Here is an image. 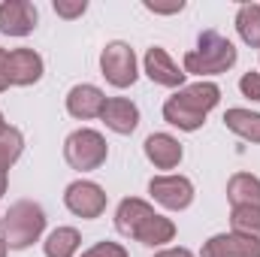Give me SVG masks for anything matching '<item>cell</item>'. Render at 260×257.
<instances>
[{"mask_svg":"<svg viewBox=\"0 0 260 257\" xmlns=\"http://www.w3.org/2000/svg\"><path fill=\"white\" fill-rule=\"evenodd\" d=\"M203 257H260V239L242 233H218L203 245Z\"/></svg>","mask_w":260,"mask_h":257,"instance_id":"cell-10","label":"cell"},{"mask_svg":"<svg viewBox=\"0 0 260 257\" xmlns=\"http://www.w3.org/2000/svg\"><path fill=\"white\" fill-rule=\"evenodd\" d=\"M236 46L221 37L218 30H203L200 40H197V49L185 55V76H218V73H227L230 67L236 64Z\"/></svg>","mask_w":260,"mask_h":257,"instance_id":"cell-4","label":"cell"},{"mask_svg":"<svg viewBox=\"0 0 260 257\" xmlns=\"http://www.w3.org/2000/svg\"><path fill=\"white\" fill-rule=\"evenodd\" d=\"M6 58H9V52H6V49H0V91H6V88H9V76H6Z\"/></svg>","mask_w":260,"mask_h":257,"instance_id":"cell-26","label":"cell"},{"mask_svg":"<svg viewBox=\"0 0 260 257\" xmlns=\"http://www.w3.org/2000/svg\"><path fill=\"white\" fill-rule=\"evenodd\" d=\"M145 9H151V12H160V15H170V12H182L185 9V3L179 0V3H173V6H157V3H145Z\"/></svg>","mask_w":260,"mask_h":257,"instance_id":"cell-25","label":"cell"},{"mask_svg":"<svg viewBox=\"0 0 260 257\" xmlns=\"http://www.w3.org/2000/svg\"><path fill=\"white\" fill-rule=\"evenodd\" d=\"M3 130H6V121H3V112H0V133H3Z\"/></svg>","mask_w":260,"mask_h":257,"instance_id":"cell-29","label":"cell"},{"mask_svg":"<svg viewBox=\"0 0 260 257\" xmlns=\"http://www.w3.org/2000/svg\"><path fill=\"white\" fill-rule=\"evenodd\" d=\"M148 194L164 209H173V212H182L194 203V185L185 176H157L148 182Z\"/></svg>","mask_w":260,"mask_h":257,"instance_id":"cell-8","label":"cell"},{"mask_svg":"<svg viewBox=\"0 0 260 257\" xmlns=\"http://www.w3.org/2000/svg\"><path fill=\"white\" fill-rule=\"evenodd\" d=\"M46 230V212L34 203V200H18L9 206V212L0 218V239L6 242V248L24 251L30 248Z\"/></svg>","mask_w":260,"mask_h":257,"instance_id":"cell-3","label":"cell"},{"mask_svg":"<svg viewBox=\"0 0 260 257\" xmlns=\"http://www.w3.org/2000/svg\"><path fill=\"white\" fill-rule=\"evenodd\" d=\"M79 245H82V236L76 227H58L43 242V251H46V257H73L79 251Z\"/></svg>","mask_w":260,"mask_h":257,"instance_id":"cell-19","label":"cell"},{"mask_svg":"<svg viewBox=\"0 0 260 257\" xmlns=\"http://www.w3.org/2000/svg\"><path fill=\"white\" fill-rule=\"evenodd\" d=\"M227 200L233 206H257L260 209V179L251 173H236L227 182Z\"/></svg>","mask_w":260,"mask_h":257,"instance_id":"cell-16","label":"cell"},{"mask_svg":"<svg viewBox=\"0 0 260 257\" xmlns=\"http://www.w3.org/2000/svg\"><path fill=\"white\" fill-rule=\"evenodd\" d=\"M154 257H194L188 248H167V251H157Z\"/></svg>","mask_w":260,"mask_h":257,"instance_id":"cell-27","label":"cell"},{"mask_svg":"<svg viewBox=\"0 0 260 257\" xmlns=\"http://www.w3.org/2000/svg\"><path fill=\"white\" fill-rule=\"evenodd\" d=\"M21 151H24V136H21V130L6 127L0 133V197L6 194V173H9V167L21 157Z\"/></svg>","mask_w":260,"mask_h":257,"instance_id":"cell-17","label":"cell"},{"mask_svg":"<svg viewBox=\"0 0 260 257\" xmlns=\"http://www.w3.org/2000/svg\"><path fill=\"white\" fill-rule=\"evenodd\" d=\"M239 91L248 97V100H257L260 103V73H245L239 79Z\"/></svg>","mask_w":260,"mask_h":257,"instance_id":"cell-23","label":"cell"},{"mask_svg":"<svg viewBox=\"0 0 260 257\" xmlns=\"http://www.w3.org/2000/svg\"><path fill=\"white\" fill-rule=\"evenodd\" d=\"M103 106H106V97H103V91L97 85H76L67 94V112L73 118H79V121L100 118Z\"/></svg>","mask_w":260,"mask_h":257,"instance_id":"cell-13","label":"cell"},{"mask_svg":"<svg viewBox=\"0 0 260 257\" xmlns=\"http://www.w3.org/2000/svg\"><path fill=\"white\" fill-rule=\"evenodd\" d=\"M115 227H118L121 236L136 239L142 245H151V248L167 245L176 236V224L170 218L157 215L145 200H136V197H127V200L118 203V209H115Z\"/></svg>","mask_w":260,"mask_h":257,"instance_id":"cell-1","label":"cell"},{"mask_svg":"<svg viewBox=\"0 0 260 257\" xmlns=\"http://www.w3.org/2000/svg\"><path fill=\"white\" fill-rule=\"evenodd\" d=\"M230 227H233V233L257 236L260 239V209L257 206H233V212H230Z\"/></svg>","mask_w":260,"mask_h":257,"instance_id":"cell-21","label":"cell"},{"mask_svg":"<svg viewBox=\"0 0 260 257\" xmlns=\"http://www.w3.org/2000/svg\"><path fill=\"white\" fill-rule=\"evenodd\" d=\"M100 118L106 121V127L112 130V133L127 136V133H133L136 124H139V109H136V103H130L124 97H112V100H106Z\"/></svg>","mask_w":260,"mask_h":257,"instance_id":"cell-15","label":"cell"},{"mask_svg":"<svg viewBox=\"0 0 260 257\" xmlns=\"http://www.w3.org/2000/svg\"><path fill=\"white\" fill-rule=\"evenodd\" d=\"M142 148H145V157L157 170H176L182 160V142L170 133H151Z\"/></svg>","mask_w":260,"mask_h":257,"instance_id":"cell-14","label":"cell"},{"mask_svg":"<svg viewBox=\"0 0 260 257\" xmlns=\"http://www.w3.org/2000/svg\"><path fill=\"white\" fill-rule=\"evenodd\" d=\"M82 257H127V251L118 242H97V245H91Z\"/></svg>","mask_w":260,"mask_h":257,"instance_id":"cell-22","label":"cell"},{"mask_svg":"<svg viewBox=\"0 0 260 257\" xmlns=\"http://www.w3.org/2000/svg\"><path fill=\"white\" fill-rule=\"evenodd\" d=\"M106 154H109V145H106V139H103L97 130H88V127L73 130L64 142L67 164H70L73 170H82V173L103 167V164H106Z\"/></svg>","mask_w":260,"mask_h":257,"instance_id":"cell-5","label":"cell"},{"mask_svg":"<svg viewBox=\"0 0 260 257\" xmlns=\"http://www.w3.org/2000/svg\"><path fill=\"white\" fill-rule=\"evenodd\" d=\"M85 9H88L85 0H76V3H61V0H55V12L64 15V18H76V15H82Z\"/></svg>","mask_w":260,"mask_h":257,"instance_id":"cell-24","label":"cell"},{"mask_svg":"<svg viewBox=\"0 0 260 257\" xmlns=\"http://www.w3.org/2000/svg\"><path fill=\"white\" fill-rule=\"evenodd\" d=\"M6 76L9 85H37L43 79V58L34 49H15L6 58Z\"/></svg>","mask_w":260,"mask_h":257,"instance_id":"cell-12","label":"cell"},{"mask_svg":"<svg viewBox=\"0 0 260 257\" xmlns=\"http://www.w3.org/2000/svg\"><path fill=\"white\" fill-rule=\"evenodd\" d=\"M64 203H67V209L73 215H79V218H100L106 212V194H103V188L97 182H85V179L67 185Z\"/></svg>","mask_w":260,"mask_h":257,"instance_id":"cell-7","label":"cell"},{"mask_svg":"<svg viewBox=\"0 0 260 257\" xmlns=\"http://www.w3.org/2000/svg\"><path fill=\"white\" fill-rule=\"evenodd\" d=\"M0 257H6V242L0 239Z\"/></svg>","mask_w":260,"mask_h":257,"instance_id":"cell-28","label":"cell"},{"mask_svg":"<svg viewBox=\"0 0 260 257\" xmlns=\"http://www.w3.org/2000/svg\"><path fill=\"white\" fill-rule=\"evenodd\" d=\"M224 124L233 130L236 136L248 139V142H260V112L251 109H227L224 112Z\"/></svg>","mask_w":260,"mask_h":257,"instance_id":"cell-18","label":"cell"},{"mask_svg":"<svg viewBox=\"0 0 260 257\" xmlns=\"http://www.w3.org/2000/svg\"><path fill=\"white\" fill-rule=\"evenodd\" d=\"M236 30H239V37L248 46L260 49V3H242L239 6V12H236Z\"/></svg>","mask_w":260,"mask_h":257,"instance_id":"cell-20","label":"cell"},{"mask_svg":"<svg viewBox=\"0 0 260 257\" xmlns=\"http://www.w3.org/2000/svg\"><path fill=\"white\" fill-rule=\"evenodd\" d=\"M145 76L154 85H167V88H185V70H179V64L160 49L151 46L145 52Z\"/></svg>","mask_w":260,"mask_h":257,"instance_id":"cell-11","label":"cell"},{"mask_svg":"<svg viewBox=\"0 0 260 257\" xmlns=\"http://www.w3.org/2000/svg\"><path fill=\"white\" fill-rule=\"evenodd\" d=\"M221 103V88L215 82H194L179 88L167 103H164V118L167 124L179 130L194 133L206 124V115Z\"/></svg>","mask_w":260,"mask_h":257,"instance_id":"cell-2","label":"cell"},{"mask_svg":"<svg viewBox=\"0 0 260 257\" xmlns=\"http://www.w3.org/2000/svg\"><path fill=\"white\" fill-rule=\"evenodd\" d=\"M40 15L37 6L27 0H3L0 3V34L6 37H27L37 27Z\"/></svg>","mask_w":260,"mask_h":257,"instance_id":"cell-9","label":"cell"},{"mask_svg":"<svg viewBox=\"0 0 260 257\" xmlns=\"http://www.w3.org/2000/svg\"><path fill=\"white\" fill-rule=\"evenodd\" d=\"M100 70H103L106 82L115 85V88H130L136 82V76H139L136 73V55H133V49H130L127 43H121V40L109 43L100 52Z\"/></svg>","mask_w":260,"mask_h":257,"instance_id":"cell-6","label":"cell"}]
</instances>
